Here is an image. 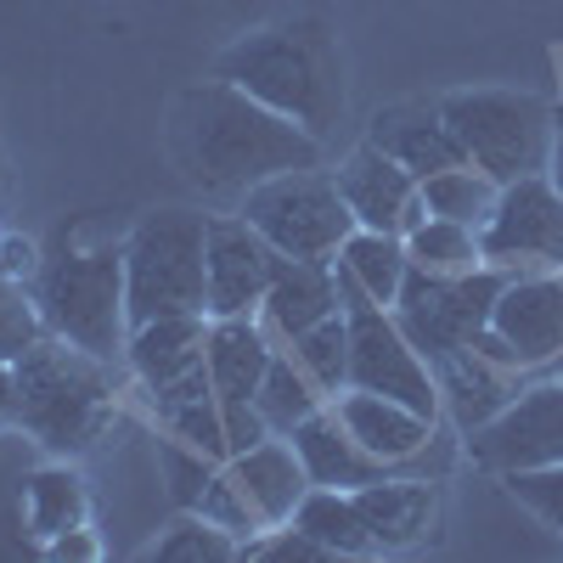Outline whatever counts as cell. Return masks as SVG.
I'll return each instance as SVG.
<instances>
[{"instance_id":"cell-28","label":"cell","mask_w":563,"mask_h":563,"mask_svg":"<svg viewBox=\"0 0 563 563\" xmlns=\"http://www.w3.org/2000/svg\"><path fill=\"white\" fill-rule=\"evenodd\" d=\"M254 406H260V417H265V429L288 440L305 417H316V411L327 406V395L310 384V372L276 344V355H271V366H265V384H260Z\"/></svg>"},{"instance_id":"cell-34","label":"cell","mask_w":563,"mask_h":563,"mask_svg":"<svg viewBox=\"0 0 563 563\" xmlns=\"http://www.w3.org/2000/svg\"><path fill=\"white\" fill-rule=\"evenodd\" d=\"M40 339H45V316L34 305V288L0 271V361H18Z\"/></svg>"},{"instance_id":"cell-4","label":"cell","mask_w":563,"mask_h":563,"mask_svg":"<svg viewBox=\"0 0 563 563\" xmlns=\"http://www.w3.org/2000/svg\"><path fill=\"white\" fill-rule=\"evenodd\" d=\"M34 305L45 333H57L102 361H124L130 299H124V243H63L34 271Z\"/></svg>"},{"instance_id":"cell-30","label":"cell","mask_w":563,"mask_h":563,"mask_svg":"<svg viewBox=\"0 0 563 563\" xmlns=\"http://www.w3.org/2000/svg\"><path fill=\"white\" fill-rule=\"evenodd\" d=\"M305 372H310V384L333 400V395H344L350 389V316L339 310V316H327V321H316V327H305V333L294 339V344H282Z\"/></svg>"},{"instance_id":"cell-15","label":"cell","mask_w":563,"mask_h":563,"mask_svg":"<svg viewBox=\"0 0 563 563\" xmlns=\"http://www.w3.org/2000/svg\"><path fill=\"white\" fill-rule=\"evenodd\" d=\"M355 496V512H361V525L372 536V547H378V558L389 552H411L422 547L434 530H440V485L434 479H372Z\"/></svg>"},{"instance_id":"cell-8","label":"cell","mask_w":563,"mask_h":563,"mask_svg":"<svg viewBox=\"0 0 563 563\" xmlns=\"http://www.w3.org/2000/svg\"><path fill=\"white\" fill-rule=\"evenodd\" d=\"M512 271H496V265H474V271H406V288L400 299L389 305L400 333L434 361L467 350L485 327H490V310H496V294Z\"/></svg>"},{"instance_id":"cell-5","label":"cell","mask_w":563,"mask_h":563,"mask_svg":"<svg viewBox=\"0 0 563 563\" xmlns=\"http://www.w3.org/2000/svg\"><path fill=\"white\" fill-rule=\"evenodd\" d=\"M209 214L169 203L147 209L124 238V299L130 327L158 316H209V276H203Z\"/></svg>"},{"instance_id":"cell-27","label":"cell","mask_w":563,"mask_h":563,"mask_svg":"<svg viewBox=\"0 0 563 563\" xmlns=\"http://www.w3.org/2000/svg\"><path fill=\"white\" fill-rule=\"evenodd\" d=\"M23 512H29V536L34 541H57V536L79 530L85 525V479L74 474L68 462L40 467V474H29Z\"/></svg>"},{"instance_id":"cell-18","label":"cell","mask_w":563,"mask_h":563,"mask_svg":"<svg viewBox=\"0 0 563 563\" xmlns=\"http://www.w3.org/2000/svg\"><path fill=\"white\" fill-rule=\"evenodd\" d=\"M406 238H389V231H350L344 249L333 254V282H339V310H366V305H395L406 288Z\"/></svg>"},{"instance_id":"cell-12","label":"cell","mask_w":563,"mask_h":563,"mask_svg":"<svg viewBox=\"0 0 563 563\" xmlns=\"http://www.w3.org/2000/svg\"><path fill=\"white\" fill-rule=\"evenodd\" d=\"M467 462L501 479L563 462V384H525L490 422L467 434Z\"/></svg>"},{"instance_id":"cell-10","label":"cell","mask_w":563,"mask_h":563,"mask_svg":"<svg viewBox=\"0 0 563 563\" xmlns=\"http://www.w3.org/2000/svg\"><path fill=\"white\" fill-rule=\"evenodd\" d=\"M479 254L496 271H563V192L552 175L501 186L490 220L479 225Z\"/></svg>"},{"instance_id":"cell-40","label":"cell","mask_w":563,"mask_h":563,"mask_svg":"<svg viewBox=\"0 0 563 563\" xmlns=\"http://www.w3.org/2000/svg\"><path fill=\"white\" fill-rule=\"evenodd\" d=\"M18 411V384H12V361H0V422H12Z\"/></svg>"},{"instance_id":"cell-22","label":"cell","mask_w":563,"mask_h":563,"mask_svg":"<svg viewBox=\"0 0 563 563\" xmlns=\"http://www.w3.org/2000/svg\"><path fill=\"white\" fill-rule=\"evenodd\" d=\"M288 440H294V451H299V462H305L310 485H327V490H361V485H372V479H389V474H395L384 456H372V451L344 429L333 406H321L316 417H305Z\"/></svg>"},{"instance_id":"cell-26","label":"cell","mask_w":563,"mask_h":563,"mask_svg":"<svg viewBox=\"0 0 563 563\" xmlns=\"http://www.w3.org/2000/svg\"><path fill=\"white\" fill-rule=\"evenodd\" d=\"M294 525H299L305 536H316L333 558H378V547H372V536H366V525H361L350 490L310 485L305 501H299V512H294Z\"/></svg>"},{"instance_id":"cell-39","label":"cell","mask_w":563,"mask_h":563,"mask_svg":"<svg viewBox=\"0 0 563 563\" xmlns=\"http://www.w3.org/2000/svg\"><path fill=\"white\" fill-rule=\"evenodd\" d=\"M45 547H52V558H97V547L85 541V525L68 530V536H57V541H45Z\"/></svg>"},{"instance_id":"cell-23","label":"cell","mask_w":563,"mask_h":563,"mask_svg":"<svg viewBox=\"0 0 563 563\" xmlns=\"http://www.w3.org/2000/svg\"><path fill=\"white\" fill-rule=\"evenodd\" d=\"M225 467H231V479H238V490L249 496V507L260 512L265 530H271V525H294V512H299V501H305V490H310V474H305L294 440L271 434V440H260L254 451L231 456Z\"/></svg>"},{"instance_id":"cell-2","label":"cell","mask_w":563,"mask_h":563,"mask_svg":"<svg viewBox=\"0 0 563 563\" xmlns=\"http://www.w3.org/2000/svg\"><path fill=\"white\" fill-rule=\"evenodd\" d=\"M214 79H231L321 141L344 119V57L321 18H294L243 34L214 57Z\"/></svg>"},{"instance_id":"cell-16","label":"cell","mask_w":563,"mask_h":563,"mask_svg":"<svg viewBox=\"0 0 563 563\" xmlns=\"http://www.w3.org/2000/svg\"><path fill=\"white\" fill-rule=\"evenodd\" d=\"M525 372L519 366H507V361H496V355H485L479 344H467V350H456V355H445V361H434V384H440V406L451 411V422L462 434H474L479 422H490L512 395H519L525 384Z\"/></svg>"},{"instance_id":"cell-38","label":"cell","mask_w":563,"mask_h":563,"mask_svg":"<svg viewBox=\"0 0 563 563\" xmlns=\"http://www.w3.org/2000/svg\"><path fill=\"white\" fill-rule=\"evenodd\" d=\"M0 271L18 276V282H29V276L40 271V254H34L23 238H0Z\"/></svg>"},{"instance_id":"cell-1","label":"cell","mask_w":563,"mask_h":563,"mask_svg":"<svg viewBox=\"0 0 563 563\" xmlns=\"http://www.w3.org/2000/svg\"><path fill=\"white\" fill-rule=\"evenodd\" d=\"M169 147L203 198H243L271 175L321 164V135L265 108L231 79H203L180 90L169 113Z\"/></svg>"},{"instance_id":"cell-36","label":"cell","mask_w":563,"mask_h":563,"mask_svg":"<svg viewBox=\"0 0 563 563\" xmlns=\"http://www.w3.org/2000/svg\"><path fill=\"white\" fill-rule=\"evenodd\" d=\"M192 512H203L209 525L231 530L238 541H249V536H260V530H265V525H260V512L249 507V496L238 490V479H231V467H220V474L209 479V490H203V501H198Z\"/></svg>"},{"instance_id":"cell-14","label":"cell","mask_w":563,"mask_h":563,"mask_svg":"<svg viewBox=\"0 0 563 563\" xmlns=\"http://www.w3.org/2000/svg\"><path fill=\"white\" fill-rule=\"evenodd\" d=\"M339 192L355 214L361 231H389V238H406V231H417L422 220H429V203H422V180L395 164L384 147H372V141H361V147L333 169Z\"/></svg>"},{"instance_id":"cell-7","label":"cell","mask_w":563,"mask_h":563,"mask_svg":"<svg viewBox=\"0 0 563 563\" xmlns=\"http://www.w3.org/2000/svg\"><path fill=\"white\" fill-rule=\"evenodd\" d=\"M238 214L288 260H333L355 231V214L339 192V180L321 164L260 180L254 192L238 198Z\"/></svg>"},{"instance_id":"cell-11","label":"cell","mask_w":563,"mask_h":563,"mask_svg":"<svg viewBox=\"0 0 563 563\" xmlns=\"http://www.w3.org/2000/svg\"><path fill=\"white\" fill-rule=\"evenodd\" d=\"M350 389H372V395H389L422 417H440L434 366L400 333L395 310H384V305L350 310Z\"/></svg>"},{"instance_id":"cell-31","label":"cell","mask_w":563,"mask_h":563,"mask_svg":"<svg viewBox=\"0 0 563 563\" xmlns=\"http://www.w3.org/2000/svg\"><path fill=\"white\" fill-rule=\"evenodd\" d=\"M406 254H411L417 271H474V265H485L479 231L456 225V220H440V214H429L417 231H406Z\"/></svg>"},{"instance_id":"cell-33","label":"cell","mask_w":563,"mask_h":563,"mask_svg":"<svg viewBox=\"0 0 563 563\" xmlns=\"http://www.w3.org/2000/svg\"><path fill=\"white\" fill-rule=\"evenodd\" d=\"M158 467H164V479H169V501H175L180 512H192V507L203 501L209 479L220 474L225 462H214L209 451H198V445H186V440L164 434V440H158Z\"/></svg>"},{"instance_id":"cell-19","label":"cell","mask_w":563,"mask_h":563,"mask_svg":"<svg viewBox=\"0 0 563 563\" xmlns=\"http://www.w3.org/2000/svg\"><path fill=\"white\" fill-rule=\"evenodd\" d=\"M366 141H372V147H384L395 164H406L417 180H429V175H440V169H451V164H467V153H462L456 130L445 124L440 102H434V108H429V102L384 108L378 119L366 124Z\"/></svg>"},{"instance_id":"cell-13","label":"cell","mask_w":563,"mask_h":563,"mask_svg":"<svg viewBox=\"0 0 563 563\" xmlns=\"http://www.w3.org/2000/svg\"><path fill=\"white\" fill-rule=\"evenodd\" d=\"M276 271V249L243 214H209V243H203V276H209V321L220 316H260L265 288Z\"/></svg>"},{"instance_id":"cell-9","label":"cell","mask_w":563,"mask_h":563,"mask_svg":"<svg viewBox=\"0 0 563 563\" xmlns=\"http://www.w3.org/2000/svg\"><path fill=\"white\" fill-rule=\"evenodd\" d=\"M474 344L519 372L563 361V271H512Z\"/></svg>"},{"instance_id":"cell-20","label":"cell","mask_w":563,"mask_h":563,"mask_svg":"<svg viewBox=\"0 0 563 563\" xmlns=\"http://www.w3.org/2000/svg\"><path fill=\"white\" fill-rule=\"evenodd\" d=\"M327 406H333L344 429H350L372 456H384L389 467H406L411 456H422V451L434 445V417H422V411H411V406H400V400H389V395L344 389V395H333Z\"/></svg>"},{"instance_id":"cell-29","label":"cell","mask_w":563,"mask_h":563,"mask_svg":"<svg viewBox=\"0 0 563 563\" xmlns=\"http://www.w3.org/2000/svg\"><path fill=\"white\" fill-rule=\"evenodd\" d=\"M496 198H501V186L479 164H451V169L422 180V203H429V214L456 220V225H474V231L490 220Z\"/></svg>"},{"instance_id":"cell-41","label":"cell","mask_w":563,"mask_h":563,"mask_svg":"<svg viewBox=\"0 0 563 563\" xmlns=\"http://www.w3.org/2000/svg\"><path fill=\"white\" fill-rule=\"evenodd\" d=\"M0 192H7V158H0Z\"/></svg>"},{"instance_id":"cell-25","label":"cell","mask_w":563,"mask_h":563,"mask_svg":"<svg viewBox=\"0 0 563 563\" xmlns=\"http://www.w3.org/2000/svg\"><path fill=\"white\" fill-rule=\"evenodd\" d=\"M147 406H153V417H158L164 434L209 451L214 462L231 456V451H225V406H220V395H214V384H209V361H203L198 372H186L180 384L153 389Z\"/></svg>"},{"instance_id":"cell-24","label":"cell","mask_w":563,"mask_h":563,"mask_svg":"<svg viewBox=\"0 0 563 563\" xmlns=\"http://www.w3.org/2000/svg\"><path fill=\"white\" fill-rule=\"evenodd\" d=\"M276 355V339L265 333L260 316H220L209 321V384L220 400H254L265 384V366Z\"/></svg>"},{"instance_id":"cell-6","label":"cell","mask_w":563,"mask_h":563,"mask_svg":"<svg viewBox=\"0 0 563 563\" xmlns=\"http://www.w3.org/2000/svg\"><path fill=\"white\" fill-rule=\"evenodd\" d=\"M440 113L456 130L467 164H479L496 186L552 169L558 124L552 108L530 90H451Z\"/></svg>"},{"instance_id":"cell-17","label":"cell","mask_w":563,"mask_h":563,"mask_svg":"<svg viewBox=\"0 0 563 563\" xmlns=\"http://www.w3.org/2000/svg\"><path fill=\"white\" fill-rule=\"evenodd\" d=\"M339 316V282H333V260H288L276 254L271 288L260 305V321L276 344H294L305 327Z\"/></svg>"},{"instance_id":"cell-3","label":"cell","mask_w":563,"mask_h":563,"mask_svg":"<svg viewBox=\"0 0 563 563\" xmlns=\"http://www.w3.org/2000/svg\"><path fill=\"white\" fill-rule=\"evenodd\" d=\"M12 384H18V411L12 422L29 429L52 456H79L90 451L119 411V384H113V361L90 355L57 333H45L12 361Z\"/></svg>"},{"instance_id":"cell-37","label":"cell","mask_w":563,"mask_h":563,"mask_svg":"<svg viewBox=\"0 0 563 563\" xmlns=\"http://www.w3.org/2000/svg\"><path fill=\"white\" fill-rule=\"evenodd\" d=\"M225 406V451L231 456H243V451H254L260 440H271V429H265V417H260V406L254 400H220ZM225 456V462H231Z\"/></svg>"},{"instance_id":"cell-35","label":"cell","mask_w":563,"mask_h":563,"mask_svg":"<svg viewBox=\"0 0 563 563\" xmlns=\"http://www.w3.org/2000/svg\"><path fill=\"white\" fill-rule=\"evenodd\" d=\"M501 485H507V496L519 501L525 512H536L547 530L563 536V462H552V467H530V474H507Z\"/></svg>"},{"instance_id":"cell-32","label":"cell","mask_w":563,"mask_h":563,"mask_svg":"<svg viewBox=\"0 0 563 563\" xmlns=\"http://www.w3.org/2000/svg\"><path fill=\"white\" fill-rule=\"evenodd\" d=\"M153 558H164V563H220V558H243V541L220 525H209L203 512H180V519L153 541Z\"/></svg>"},{"instance_id":"cell-21","label":"cell","mask_w":563,"mask_h":563,"mask_svg":"<svg viewBox=\"0 0 563 563\" xmlns=\"http://www.w3.org/2000/svg\"><path fill=\"white\" fill-rule=\"evenodd\" d=\"M203 350H209V316H158V321L130 327L124 366L141 384V395H153V389L180 384L186 372H198Z\"/></svg>"}]
</instances>
